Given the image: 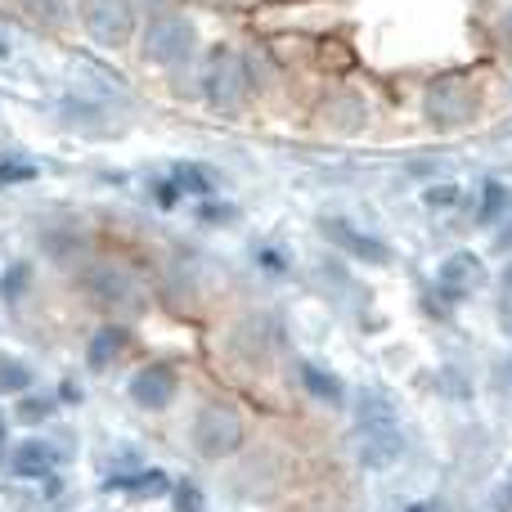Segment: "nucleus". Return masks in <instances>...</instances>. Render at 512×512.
Returning a JSON list of instances; mask_svg holds the SVG:
<instances>
[{"instance_id":"1","label":"nucleus","mask_w":512,"mask_h":512,"mask_svg":"<svg viewBox=\"0 0 512 512\" xmlns=\"http://www.w3.org/2000/svg\"><path fill=\"white\" fill-rule=\"evenodd\" d=\"M189 441L207 459H225V454H234L243 445V414L234 405H203L194 414Z\"/></svg>"},{"instance_id":"2","label":"nucleus","mask_w":512,"mask_h":512,"mask_svg":"<svg viewBox=\"0 0 512 512\" xmlns=\"http://www.w3.org/2000/svg\"><path fill=\"white\" fill-rule=\"evenodd\" d=\"M194 45H198V36L185 18H158L149 27V36H144V54L153 63H185L194 54Z\"/></svg>"},{"instance_id":"3","label":"nucleus","mask_w":512,"mask_h":512,"mask_svg":"<svg viewBox=\"0 0 512 512\" xmlns=\"http://www.w3.org/2000/svg\"><path fill=\"white\" fill-rule=\"evenodd\" d=\"M81 18H86V32L104 45H122L135 27V14L126 0H86V5H81Z\"/></svg>"},{"instance_id":"4","label":"nucleus","mask_w":512,"mask_h":512,"mask_svg":"<svg viewBox=\"0 0 512 512\" xmlns=\"http://www.w3.org/2000/svg\"><path fill=\"white\" fill-rule=\"evenodd\" d=\"M319 234H324L333 248L351 252L355 261H364V265H391L387 243L373 239V234H364V230H355V225H346V221H337V216H324V221H319Z\"/></svg>"},{"instance_id":"5","label":"nucleus","mask_w":512,"mask_h":512,"mask_svg":"<svg viewBox=\"0 0 512 512\" xmlns=\"http://www.w3.org/2000/svg\"><path fill=\"white\" fill-rule=\"evenodd\" d=\"M427 113H432V122H441V126L468 122V117L477 113V95H472L468 81L445 77V81H436V86L427 90Z\"/></svg>"},{"instance_id":"6","label":"nucleus","mask_w":512,"mask_h":512,"mask_svg":"<svg viewBox=\"0 0 512 512\" xmlns=\"http://www.w3.org/2000/svg\"><path fill=\"white\" fill-rule=\"evenodd\" d=\"M436 279H441L445 297L463 301V297H472V292L486 288V261H481L477 252H454V256H445L441 261Z\"/></svg>"},{"instance_id":"7","label":"nucleus","mask_w":512,"mask_h":512,"mask_svg":"<svg viewBox=\"0 0 512 512\" xmlns=\"http://www.w3.org/2000/svg\"><path fill=\"white\" fill-rule=\"evenodd\" d=\"M176 391H180V382L171 364H144L131 378V400L140 409H167L176 400Z\"/></svg>"},{"instance_id":"8","label":"nucleus","mask_w":512,"mask_h":512,"mask_svg":"<svg viewBox=\"0 0 512 512\" xmlns=\"http://www.w3.org/2000/svg\"><path fill=\"white\" fill-rule=\"evenodd\" d=\"M279 346H283V324L274 315H265V310H256V315H248L234 328V351L239 355L261 360V355H274Z\"/></svg>"},{"instance_id":"9","label":"nucleus","mask_w":512,"mask_h":512,"mask_svg":"<svg viewBox=\"0 0 512 512\" xmlns=\"http://www.w3.org/2000/svg\"><path fill=\"white\" fill-rule=\"evenodd\" d=\"M207 95H212V104L221 108H234L243 95V63L234 50H216L212 63H207Z\"/></svg>"},{"instance_id":"10","label":"nucleus","mask_w":512,"mask_h":512,"mask_svg":"<svg viewBox=\"0 0 512 512\" xmlns=\"http://www.w3.org/2000/svg\"><path fill=\"white\" fill-rule=\"evenodd\" d=\"M355 414H360V432H387V427H396V400L387 391L369 387V391H360Z\"/></svg>"},{"instance_id":"11","label":"nucleus","mask_w":512,"mask_h":512,"mask_svg":"<svg viewBox=\"0 0 512 512\" xmlns=\"http://www.w3.org/2000/svg\"><path fill=\"white\" fill-rule=\"evenodd\" d=\"M54 463H59V454L45 441H23L14 450V459H9V472H14V477H50Z\"/></svg>"},{"instance_id":"12","label":"nucleus","mask_w":512,"mask_h":512,"mask_svg":"<svg viewBox=\"0 0 512 512\" xmlns=\"http://www.w3.org/2000/svg\"><path fill=\"white\" fill-rule=\"evenodd\" d=\"M297 378H301V387H306L315 400H324V405H342L346 400V387L328 369H319V364H301Z\"/></svg>"},{"instance_id":"13","label":"nucleus","mask_w":512,"mask_h":512,"mask_svg":"<svg viewBox=\"0 0 512 512\" xmlns=\"http://www.w3.org/2000/svg\"><path fill=\"white\" fill-rule=\"evenodd\" d=\"M400 459V432L387 427V432H364V463L369 468H391Z\"/></svg>"},{"instance_id":"14","label":"nucleus","mask_w":512,"mask_h":512,"mask_svg":"<svg viewBox=\"0 0 512 512\" xmlns=\"http://www.w3.org/2000/svg\"><path fill=\"white\" fill-rule=\"evenodd\" d=\"M108 490H126V495L153 499V495H167V490H171V481H167V472H140V477H122V481H108Z\"/></svg>"},{"instance_id":"15","label":"nucleus","mask_w":512,"mask_h":512,"mask_svg":"<svg viewBox=\"0 0 512 512\" xmlns=\"http://www.w3.org/2000/svg\"><path fill=\"white\" fill-rule=\"evenodd\" d=\"M508 216V189L499 185V180H486L481 185V207H477V221L481 225H495Z\"/></svg>"},{"instance_id":"16","label":"nucleus","mask_w":512,"mask_h":512,"mask_svg":"<svg viewBox=\"0 0 512 512\" xmlns=\"http://www.w3.org/2000/svg\"><path fill=\"white\" fill-rule=\"evenodd\" d=\"M122 342H126L122 328H99V333L90 337V364H95V369H108V364L117 360V351H122Z\"/></svg>"},{"instance_id":"17","label":"nucleus","mask_w":512,"mask_h":512,"mask_svg":"<svg viewBox=\"0 0 512 512\" xmlns=\"http://www.w3.org/2000/svg\"><path fill=\"white\" fill-rule=\"evenodd\" d=\"M90 288H99L108 301H113V297H131V292H135V288H131V279H126V274H113V270H95Z\"/></svg>"},{"instance_id":"18","label":"nucleus","mask_w":512,"mask_h":512,"mask_svg":"<svg viewBox=\"0 0 512 512\" xmlns=\"http://www.w3.org/2000/svg\"><path fill=\"white\" fill-rule=\"evenodd\" d=\"M32 387V369L18 360H0V391H27Z\"/></svg>"},{"instance_id":"19","label":"nucleus","mask_w":512,"mask_h":512,"mask_svg":"<svg viewBox=\"0 0 512 512\" xmlns=\"http://www.w3.org/2000/svg\"><path fill=\"white\" fill-rule=\"evenodd\" d=\"M171 495H176V512H207V499H203V490H198L194 481H180Z\"/></svg>"},{"instance_id":"20","label":"nucleus","mask_w":512,"mask_h":512,"mask_svg":"<svg viewBox=\"0 0 512 512\" xmlns=\"http://www.w3.org/2000/svg\"><path fill=\"white\" fill-rule=\"evenodd\" d=\"M459 185H432V189H427V194H423V203L427 207H432V212H450V207H459Z\"/></svg>"},{"instance_id":"21","label":"nucleus","mask_w":512,"mask_h":512,"mask_svg":"<svg viewBox=\"0 0 512 512\" xmlns=\"http://www.w3.org/2000/svg\"><path fill=\"white\" fill-rule=\"evenodd\" d=\"M27 9H32V18H41V23H63L68 18V0H23Z\"/></svg>"},{"instance_id":"22","label":"nucleus","mask_w":512,"mask_h":512,"mask_svg":"<svg viewBox=\"0 0 512 512\" xmlns=\"http://www.w3.org/2000/svg\"><path fill=\"white\" fill-rule=\"evenodd\" d=\"M176 185L180 189H194V194H207V189H212V176H207V171H198V167H180L176 171Z\"/></svg>"},{"instance_id":"23","label":"nucleus","mask_w":512,"mask_h":512,"mask_svg":"<svg viewBox=\"0 0 512 512\" xmlns=\"http://www.w3.org/2000/svg\"><path fill=\"white\" fill-rule=\"evenodd\" d=\"M36 176V167L32 162H0V185H9V180H32Z\"/></svg>"},{"instance_id":"24","label":"nucleus","mask_w":512,"mask_h":512,"mask_svg":"<svg viewBox=\"0 0 512 512\" xmlns=\"http://www.w3.org/2000/svg\"><path fill=\"white\" fill-rule=\"evenodd\" d=\"M490 508H495V512H512V477L499 481V490H490Z\"/></svg>"},{"instance_id":"25","label":"nucleus","mask_w":512,"mask_h":512,"mask_svg":"<svg viewBox=\"0 0 512 512\" xmlns=\"http://www.w3.org/2000/svg\"><path fill=\"white\" fill-rule=\"evenodd\" d=\"M180 203V185L176 180H162L158 185V207H176Z\"/></svg>"},{"instance_id":"26","label":"nucleus","mask_w":512,"mask_h":512,"mask_svg":"<svg viewBox=\"0 0 512 512\" xmlns=\"http://www.w3.org/2000/svg\"><path fill=\"white\" fill-rule=\"evenodd\" d=\"M261 265L265 270H288V256L274 252V248H261Z\"/></svg>"},{"instance_id":"27","label":"nucleus","mask_w":512,"mask_h":512,"mask_svg":"<svg viewBox=\"0 0 512 512\" xmlns=\"http://www.w3.org/2000/svg\"><path fill=\"white\" fill-rule=\"evenodd\" d=\"M9 274H14V279H5V292H9V297H14L18 288H27V265H14V270H9Z\"/></svg>"},{"instance_id":"28","label":"nucleus","mask_w":512,"mask_h":512,"mask_svg":"<svg viewBox=\"0 0 512 512\" xmlns=\"http://www.w3.org/2000/svg\"><path fill=\"white\" fill-rule=\"evenodd\" d=\"M45 409H50L45 400H27V405H23V418H27V423H36V418L45 414Z\"/></svg>"},{"instance_id":"29","label":"nucleus","mask_w":512,"mask_h":512,"mask_svg":"<svg viewBox=\"0 0 512 512\" xmlns=\"http://www.w3.org/2000/svg\"><path fill=\"white\" fill-rule=\"evenodd\" d=\"M495 248H499V252H512V221L504 225V230H499V239H495Z\"/></svg>"},{"instance_id":"30","label":"nucleus","mask_w":512,"mask_h":512,"mask_svg":"<svg viewBox=\"0 0 512 512\" xmlns=\"http://www.w3.org/2000/svg\"><path fill=\"white\" fill-rule=\"evenodd\" d=\"M504 288H508V292H512V261H508V265H504Z\"/></svg>"},{"instance_id":"31","label":"nucleus","mask_w":512,"mask_h":512,"mask_svg":"<svg viewBox=\"0 0 512 512\" xmlns=\"http://www.w3.org/2000/svg\"><path fill=\"white\" fill-rule=\"evenodd\" d=\"M504 36L512 41V9H508V18H504Z\"/></svg>"},{"instance_id":"32","label":"nucleus","mask_w":512,"mask_h":512,"mask_svg":"<svg viewBox=\"0 0 512 512\" xmlns=\"http://www.w3.org/2000/svg\"><path fill=\"white\" fill-rule=\"evenodd\" d=\"M409 512H436L432 504H414V508H409Z\"/></svg>"},{"instance_id":"33","label":"nucleus","mask_w":512,"mask_h":512,"mask_svg":"<svg viewBox=\"0 0 512 512\" xmlns=\"http://www.w3.org/2000/svg\"><path fill=\"white\" fill-rule=\"evenodd\" d=\"M0 445H5V418H0Z\"/></svg>"},{"instance_id":"34","label":"nucleus","mask_w":512,"mask_h":512,"mask_svg":"<svg viewBox=\"0 0 512 512\" xmlns=\"http://www.w3.org/2000/svg\"><path fill=\"white\" fill-rule=\"evenodd\" d=\"M504 324H508V333H512V315H508V319H504Z\"/></svg>"},{"instance_id":"35","label":"nucleus","mask_w":512,"mask_h":512,"mask_svg":"<svg viewBox=\"0 0 512 512\" xmlns=\"http://www.w3.org/2000/svg\"><path fill=\"white\" fill-rule=\"evenodd\" d=\"M0 54H5V41H0Z\"/></svg>"}]
</instances>
